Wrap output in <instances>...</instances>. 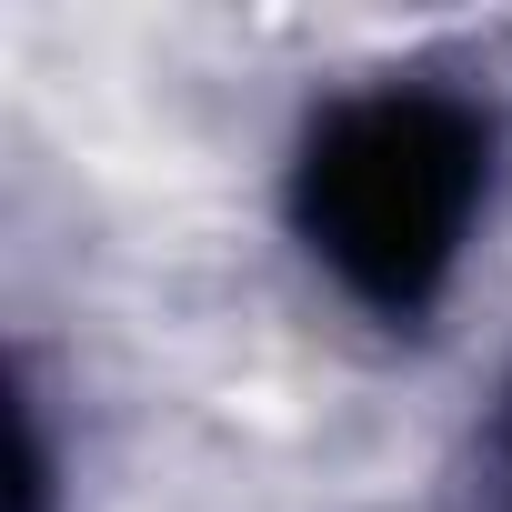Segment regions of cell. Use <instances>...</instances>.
I'll use <instances>...</instances> for the list:
<instances>
[{"label":"cell","instance_id":"cell-2","mask_svg":"<svg viewBox=\"0 0 512 512\" xmlns=\"http://www.w3.org/2000/svg\"><path fill=\"white\" fill-rule=\"evenodd\" d=\"M502 512H512V432H502Z\"/></svg>","mask_w":512,"mask_h":512},{"label":"cell","instance_id":"cell-1","mask_svg":"<svg viewBox=\"0 0 512 512\" xmlns=\"http://www.w3.org/2000/svg\"><path fill=\"white\" fill-rule=\"evenodd\" d=\"M472 201H482V121L432 91L342 101L302 141V181H292L302 241L372 312H422L452 282Z\"/></svg>","mask_w":512,"mask_h":512}]
</instances>
